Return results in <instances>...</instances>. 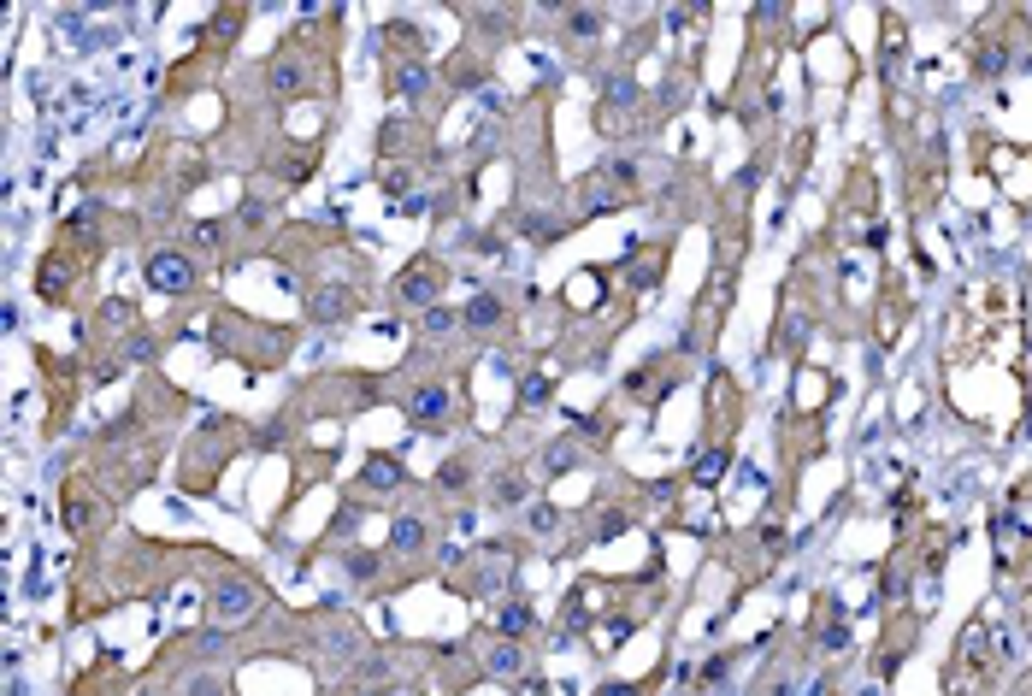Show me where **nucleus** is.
Returning a JSON list of instances; mask_svg holds the SVG:
<instances>
[{
    "mask_svg": "<svg viewBox=\"0 0 1032 696\" xmlns=\"http://www.w3.org/2000/svg\"><path fill=\"white\" fill-rule=\"evenodd\" d=\"M549 467H572V443H555V449H549Z\"/></svg>",
    "mask_w": 1032,
    "mask_h": 696,
    "instance_id": "obj_11",
    "label": "nucleus"
},
{
    "mask_svg": "<svg viewBox=\"0 0 1032 696\" xmlns=\"http://www.w3.org/2000/svg\"><path fill=\"white\" fill-rule=\"evenodd\" d=\"M360 484H366V490H396V484H401V460L396 455H372L366 467H360Z\"/></svg>",
    "mask_w": 1032,
    "mask_h": 696,
    "instance_id": "obj_5",
    "label": "nucleus"
},
{
    "mask_svg": "<svg viewBox=\"0 0 1032 696\" xmlns=\"http://www.w3.org/2000/svg\"><path fill=\"white\" fill-rule=\"evenodd\" d=\"M148 284H154L159 296H184V289H195V260L189 254H154L148 260Z\"/></svg>",
    "mask_w": 1032,
    "mask_h": 696,
    "instance_id": "obj_2",
    "label": "nucleus"
},
{
    "mask_svg": "<svg viewBox=\"0 0 1032 696\" xmlns=\"http://www.w3.org/2000/svg\"><path fill=\"white\" fill-rule=\"evenodd\" d=\"M495 319H502V301H490V296H478V301H472L467 325H495Z\"/></svg>",
    "mask_w": 1032,
    "mask_h": 696,
    "instance_id": "obj_7",
    "label": "nucleus"
},
{
    "mask_svg": "<svg viewBox=\"0 0 1032 696\" xmlns=\"http://www.w3.org/2000/svg\"><path fill=\"white\" fill-rule=\"evenodd\" d=\"M520 667H525L520 643H495V655H490V673H520Z\"/></svg>",
    "mask_w": 1032,
    "mask_h": 696,
    "instance_id": "obj_6",
    "label": "nucleus"
},
{
    "mask_svg": "<svg viewBox=\"0 0 1032 696\" xmlns=\"http://www.w3.org/2000/svg\"><path fill=\"white\" fill-rule=\"evenodd\" d=\"M467 478H472V467H460V460H454V467H443V484H449V490H460Z\"/></svg>",
    "mask_w": 1032,
    "mask_h": 696,
    "instance_id": "obj_10",
    "label": "nucleus"
},
{
    "mask_svg": "<svg viewBox=\"0 0 1032 696\" xmlns=\"http://www.w3.org/2000/svg\"><path fill=\"white\" fill-rule=\"evenodd\" d=\"M207 614H212V625L254 620V614H260V590L242 579V572H236V579H219V584H212V608H207Z\"/></svg>",
    "mask_w": 1032,
    "mask_h": 696,
    "instance_id": "obj_1",
    "label": "nucleus"
},
{
    "mask_svg": "<svg viewBox=\"0 0 1032 696\" xmlns=\"http://www.w3.org/2000/svg\"><path fill=\"white\" fill-rule=\"evenodd\" d=\"M525 625H531V614H525V608H502V632H525Z\"/></svg>",
    "mask_w": 1032,
    "mask_h": 696,
    "instance_id": "obj_9",
    "label": "nucleus"
},
{
    "mask_svg": "<svg viewBox=\"0 0 1032 696\" xmlns=\"http://www.w3.org/2000/svg\"><path fill=\"white\" fill-rule=\"evenodd\" d=\"M449 325H454V313H443V307H431V313H425V331H431V337H443Z\"/></svg>",
    "mask_w": 1032,
    "mask_h": 696,
    "instance_id": "obj_8",
    "label": "nucleus"
},
{
    "mask_svg": "<svg viewBox=\"0 0 1032 696\" xmlns=\"http://www.w3.org/2000/svg\"><path fill=\"white\" fill-rule=\"evenodd\" d=\"M443 413H449V390H443V384H425L419 396L408 401V419H413V425H425V431H437Z\"/></svg>",
    "mask_w": 1032,
    "mask_h": 696,
    "instance_id": "obj_4",
    "label": "nucleus"
},
{
    "mask_svg": "<svg viewBox=\"0 0 1032 696\" xmlns=\"http://www.w3.org/2000/svg\"><path fill=\"white\" fill-rule=\"evenodd\" d=\"M443 289V266L437 260H413L408 271H401V301H431Z\"/></svg>",
    "mask_w": 1032,
    "mask_h": 696,
    "instance_id": "obj_3",
    "label": "nucleus"
}]
</instances>
